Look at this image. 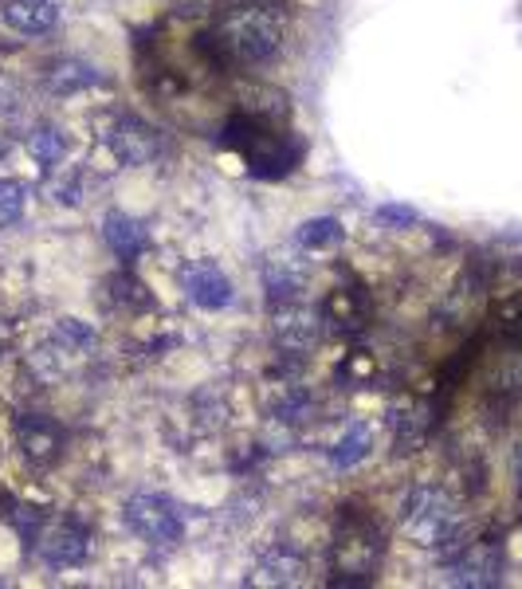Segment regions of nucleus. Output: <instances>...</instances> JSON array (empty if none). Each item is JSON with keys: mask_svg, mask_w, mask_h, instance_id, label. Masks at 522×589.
I'll list each match as a JSON object with an SVG mask.
<instances>
[{"mask_svg": "<svg viewBox=\"0 0 522 589\" xmlns=\"http://www.w3.org/2000/svg\"><path fill=\"white\" fill-rule=\"evenodd\" d=\"M228 135L240 145L247 169L259 177L288 174L298 162V142H291L288 135H279L271 118H267V123L259 114H252V118H232V123H228Z\"/></svg>", "mask_w": 522, "mask_h": 589, "instance_id": "obj_3", "label": "nucleus"}, {"mask_svg": "<svg viewBox=\"0 0 522 589\" xmlns=\"http://www.w3.org/2000/svg\"><path fill=\"white\" fill-rule=\"evenodd\" d=\"M36 547H40V559L48 566L55 569L79 566L91 554V530L82 527V523H75V518H60V523H52V527L43 530Z\"/></svg>", "mask_w": 522, "mask_h": 589, "instance_id": "obj_9", "label": "nucleus"}, {"mask_svg": "<svg viewBox=\"0 0 522 589\" xmlns=\"http://www.w3.org/2000/svg\"><path fill=\"white\" fill-rule=\"evenodd\" d=\"M381 559V535L369 518L346 515V527L339 530V566L342 574H369Z\"/></svg>", "mask_w": 522, "mask_h": 589, "instance_id": "obj_10", "label": "nucleus"}, {"mask_svg": "<svg viewBox=\"0 0 522 589\" xmlns=\"http://www.w3.org/2000/svg\"><path fill=\"white\" fill-rule=\"evenodd\" d=\"M322 331H327L322 310L303 307V303H279L276 315H271V342H276V350L295 354V358L318 350Z\"/></svg>", "mask_w": 522, "mask_h": 589, "instance_id": "obj_6", "label": "nucleus"}, {"mask_svg": "<svg viewBox=\"0 0 522 589\" xmlns=\"http://www.w3.org/2000/svg\"><path fill=\"white\" fill-rule=\"evenodd\" d=\"M94 354H99V334L79 319H60L52 326V334H48V342L36 350L31 366H36L48 382H60V377H67L72 370H79L82 362H91Z\"/></svg>", "mask_w": 522, "mask_h": 589, "instance_id": "obj_4", "label": "nucleus"}, {"mask_svg": "<svg viewBox=\"0 0 522 589\" xmlns=\"http://www.w3.org/2000/svg\"><path fill=\"white\" fill-rule=\"evenodd\" d=\"M400 527L424 550H441L460 538L463 515L460 503L444 491L441 484H417L400 503Z\"/></svg>", "mask_w": 522, "mask_h": 589, "instance_id": "obj_2", "label": "nucleus"}, {"mask_svg": "<svg viewBox=\"0 0 522 589\" xmlns=\"http://www.w3.org/2000/svg\"><path fill=\"white\" fill-rule=\"evenodd\" d=\"M339 236H342L339 220L318 217V220H307V225L298 228V248H303V252L327 248V244H334V240H339Z\"/></svg>", "mask_w": 522, "mask_h": 589, "instance_id": "obj_20", "label": "nucleus"}, {"mask_svg": "<svg viewBox=\"0 0 522 589\" xmlns=\"http://www.w3.org/2000/svg\"><path fill=\"white\" fill-rule=\"evenodd\" d=\"M213 40L216 52L225 55L228 63H244V67L247 63H264L283 43V21L267 4L244 0V4H232V9L216 16Z\"/></svg>", "mask_w": 522, "mask_h": 589, "instance_id": "obj_1", "label": "nucleus"}, {"mask_svg": "<svg viewBox=\"0 0 522 589\" xmlns=\"http://www.w3.org/2000/svg\"><path fill=\"white\" fill-rule=\"evenodd\" d=\"M63 150H67V138H63V130H55V126H43V130H36V135L28 138V154L40 162V166H60Z\"/></svg>", "mask_w": 522, "mask_h": 589, "instance_id": "obj_18", "label": "nucleus"}, {"mask_svg": "<svg viewBox=\"0 0 522 589\" xmlns=\"http://www.w3.org/2000/svg\"><path fill=\"white\" fill-rule=\"evenodd\" d=\"M99 84V75H94V67H87V63H60L52 75V87L55 91H79V87H91Z\"/></svg>", "mask_w": 522, "mask_h": 589, "instance_id": "obj_21", "label": "nucleus"}, {"mask_svg": "<svg viewBox=\"0 0 522 589\" xmlns=\"http://www.w3.org/2000/svg\"><path fill=\"white\" fill-rule=\"evenodd\" d=\"M103 236H106V244H111L114 252L123 259H133V256H142L145 248H150V232H145V225L142 220H133L130 213H106V220H103Z\"/></svg>", "mask_w": 522, "mask_h": 589, "instance_id": "obj_16", "label": "nucleus"}, {"mask_svg": "<svg viewBox=\"0 0 522 589\" xmlns=\"http://www.w3.org/2000/svg\"><path fill=\"white\" fill-rule=\"evenodd\" d=\"M106 142H111L114 157H118L123 166H150V162L162 154V130L142 123V118H133V114H126V118H118V123L111 126Z\"/></svg>", "mask_w": 522, "mask_h": 589, "instance_id": "obj_7", "label": "nucleus"}, {"mask_svg": "<svg viewBox=\"0 0 522 589\" xmlns=\"http://www.w3.org/2000/svg\"><path fill=\"white\" fill-rule=\"evenodd\" d=\"M499 578H502V550L495 542H475V547L460 550L456 562H451V581L456 586L487 589L499 586Z\"/></svg>", "mask_w": 522, "mask_h": 589, "instance_id": "obj_12", "label": "nucleus"}, {"mask_svg": "<svg viewBox=\"0 0 522 589\" xmlns=\"http://www.w3.org/2000/svg\"><path fill=\"white\" fill-rule=\"evenodd\" d=\"M303 574H307V562L298 559L295 550L276 547V550H267L264 559L252 566L247 586H298Z\"/></svg>", "mask_w": 522, "mask_h": 589, "instance_id": "obj_14", "label": "nucleus"}, {"mask_svg": "<svg viewBox=\"0 0 522 589\" xmlns=\"http://www.w3.org/2000/svg\"><path fill=\"white\" fill-rule=\"evenodd\" d=\"M16 445H21V452H24V460H28V464L52 468L55 460L63 456L67 436H63V428L52 421V417L24 413V417H16Z\"/></svg>", "mask_w": 522, "mask_h": 589, "instance_id": "obj_8", "label": "nucleus"}, {"mask_svg": "<svg viewBox=\"0 0 522 589\" xmlns=\"http://www.w3.org/2000/svg\"><path fill=\"white\" fill-rule=\"evenodd\" d=\"M322 319L334 322V326H342V319H346V331H358L361 322H366V307L358 303L354 291H334L327 299V307H322Z\"/></svg>", "mask_w": 522, "mask_h": 589, "instance_id": "obj_17", "label": "nucleus"}, {"mask_svg": "<svg viewBox=\"0 0 522 589\" xmlns=\"http://www.w3.org/2000/svg\"><path fill=\"white\" fill-rule=\"evenodd\" d=\"M126 523L138 538H145L150 547H177L184 538V518L177 511L174 499L154 496V491H142V496H130L123 507Z\"/></svg>", "mask_w": 522, "mask_h": 589, "instance_id": "obj_5", "label": "nucleus"}, {"mask_svg": "<svg viewBox=\"0 0 522 589\" xmlns=\"http://www.w3.org/2000/svg\"><path fill=\"white\" fill-rule=\"evenodd\" d=\"M310 280V259L298 256V252H279L264 264V283L271 299H295L298 291L307 287Z\"/></svg>", "mask_w": 522, "mask_h": 589, "instance_id": "obj_13", "label": "nucleus"}, {"mask_svg": "<svg viewBox=\"0 0 522 589\" xmlns=\"http://www.w3.org/2000/svg\"><path fill=\"white\" fill-rule=\"evenodd\" d=\"M24 201H28V185L16 177H0V228H9L12 220H21Z\"/></svg>", "mask_w": 522, "mask_h": 589, "instance_id": "obj_19", "label": "nucleus"}, {"mask_svg": "<svg viewBox=\"0 0 522 589\" xmlns=\"http://www.w3.org/2000/svg\"><path fill=\"white\" fill-rule=\"evenodd\" d=\"M0 16L21 36H43V31H52L60 24V9L52 0H4Z\"/></svg>", "mask_w": 522, "mask_h": 589, "instance_id": "obj_15", "label": "nucleus"}, {"mask_svg": "<svg viewBox=\"0 0 522 589\" xmlns=\"http://www.w3.org/2000/svg\"><path fill=\"white\" fill-rule=\"evenodd\" d=\"M184 295L205 310H225L232 303V280H228L216 259H193L181 268Z\"/></svg>", "mask_w": 522, "mask_h": 589, "instance_id": "obj_11", "label": "nucleus"}, {"mask_svg": "<svg viewBox=\"0 0 522 589\" xmlns=\"http://www.w3.org/2000/svg\"><path fill=\"white\" fill-rule=\"evenodd\" d=\"M111 287H118V291H114V299H118V303H130V307H150V303H154L150 295H145V283L133 280L130 271H123V276H114Z\"/></svg>", "mask_w": 522, "mask_h": 589, "instance_id": "obj_22", "label": "nucleus"}]
</instances>
